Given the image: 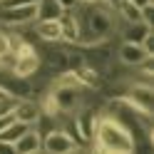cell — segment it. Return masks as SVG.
I'll list each match as a JSON object with an SVG mask.
<instances>
[{
  "mask_svg": "<svg viewBox=\"0 0 154 154\" xmlns=\"http://www.w3.org/2000/svg\"><path fill=\"white\" fill-rule=\"evenodd\" d=\"M37 3L25 5H0V27H20L27 23H35Z\"/></svg>",
  "mask_w": 154,
  "mask_h": 154,
  "instance_id": "obj_3",
  "label": "cell"
},
{
  "mask_svg": "<svg viewBox=\"0 0 154 154\" xmlns=\"http://www.w3.org/2000/svg\"><path fill=\"white\" fill-rule=\"evenodd\" d=\"M90 147L94 152H117V154L137 149L127 124L119 117H114L112 112H97V127H94V139L90 142Z\"/></svg>",
  "mask_w": 154,
  "mask_h": 154,
  "instance_id": "obj_2",
  "label": "cell"
},
{
  "mask_svg": "<svg viewBox=\"0 0 154 154\" xmlns=\"http://www.w3.org/2000/svg\"><path fill=\"white\" fill-rule=\"evenodd\" d=\"M10 52H13V45H10V32H3V27H0V60L10 65Z\"/></svg>",
  "mask_w": 154,
  "mask_h": 154,
  "instance_id": "obj_16",
  "label": "cell"
},
{
  "mask_svg": "<svg viewBox=\"0 0 154 154\" xmlns=\"http://www.w3.org/2000/svg\"><path fill=\"white\" fill-rule=\"evenodd\" d=\"M77 27H80V47H90V45H100V42H109L119 30V15H117V5L109 0H97V3H87L80 0L77 8H72Z\"/></svg>",
  "mask_w": 154,
  "mask_h": 154,
  "instance_id": "obj_1",
  "label": "cell"
},
{
  "mask_svg": "<svg viewBox=\"0 0 154 154\" xmlns=\"http://www.w3.org/2000/svg\"><path fill=\"white\" fill-rule=\"evenodd\" d=\"M122 97L127 100L132 107H137L144 114H152V85H139L129 82V87L122 92Z\"/></svg>",
  "mask_w": 154,
  "mask_h": 154,
  "instance_id": "obj_6",
  "label": "cell"
},
{
  "mask_svg": "<svg viewBox=\"0 0 154 154\" xmlns=\"http://www.w3.org/2000/svg\"><path fill=\"white\" fill-rule=\"evenodd\" d=\"M15 152H17V154L42 152V134L37 132V127H27V129L23 132V137L15 139Z\"/></svg>",
  "mask_w": 154,
  "mask_h": 154,
  "instance_id": "obj_10",
  "label": "cell"
},
{
  "mask_svg": "<svg viewBox=\"0 0 154 154\" xmlns=\"http://www.w3.org/2000/svg\"><path fill=\"white\" fill-rule=\"evenodd\" d=\"M117 57H119V62L127 65V67H139L142 62H147L152 55L144 50L142 42H127V40H122L119 50H117Z\"/></svg>",
  "mask_w": 154,
  "mask_h": 154,
  "instance_id": "obj_7",
  "label": "cell"
},
{
  "mask_svg": "<svg viewBox=\"0 0 154 154\" xmlns=\"http://www.w3.org/2000/svg\"><path fill=\"white\" fill-rule=\"evenodd\" d=\"M62 5L57 0H37V13H35V20H60L62 15Z\"/></svg>",
  "mask_w": 154,
  "mask_h": 154,
  "instance_id": "obj_14",
  "label": "cell"
},
{
  "mask_svg": "<svg viewBox=\"0 0 154 154\" xmlns=\"http://www.w3.org/2000/svg\"><path fill=\"white\" fill-rule=\"evenodd\" d=\"M142 45H144V50H147V52L154 57V32H149L147 37H144V40H142Z\"/></svg>",
  "mask_w": 154,
  "mask_h": 154,
  "instance_id": "obj_17",
  "label": "cell"
},
{
  "mask_svg": "<svg viewBox=\"0 0 154 154\" xmlns=\"http://www.w3.org/2000/svg\"><path fill=\"white\" fill-rule=\"evenodd\" d=\"M70 47L67 42H42V47H37V55H40V60H45L50 65L52 72H62L70 67Z\"/></svg>",
  "mask_w": 154,
  "mask_h": 154,
  "instance_id": "obj_4",
  "label": "cell"
},
{
  "mask_svg": "<svg viewBox=\"0 0 154 154\" xmlns=\"http://www.w3.org/2000/svg\"><path fill=\"white\" fill-rule=\"evenodd\" d=\"M40 104H37V100L32 97H23V100H15V107H13V119L17 122H25L30 124V127H35L37 119H40Z\"/></svg>",
  "mask_w": 154,
  "mask_h": 154,
  "instance_id": "obj_8",
  "label": "cell"
},
{
  "mask_svg": "<svg viewBox=\"0 0 154 154\" xmlns=\"http://www.w3.org/2000/svg\"><path fill=\"white\" fill-rule=\"evenodd\" d=\"M57 3L62 5V10H72V8H77V3H80V0H57Z\"/></svg>",
  "mask_w": 154,
  "mask_h": 154,
  "instance_id": "obj_19",
  "label": "cell"
},
{
  "mask_svg": "<svg viewBox=\"0 0 154 154\" xmlns=\"http://www.w3.org/2000/svg\"><path fill=\"white\" fill-rule=\"evenodd\" d=\"M70 72L77 77V82L85 85L87 90H100V85H102V72H100L94 65H90L87 60H82L80 65L70 67Z\"/></svg>",
  "mask_w": 154,
  "mask_h": 154,
  "instance_id": "obj_9",
  "label": "cell"
},
{
  "mask_svg": "<svg viewBox=\"0 0 154 154\" xmlns=\"http://www.w3.org/2000/svg\"><path fill=\"white\" fill-rule=\"evenodd\" d=\"M122 32V40L127 42H142L144 37L152 32V25L144 23V20H137V23H119V30Z\"/></svg>",
  "mask_w": 154,
  "mask_h": 154,
  "instance_id": "obj_12",
  "label": "cell"
},
{
  "mask_svg": "<svg viewBox=\"0 0 154 154\" xmlns=\"http://www.w3.org/2000/svg\"><path fill=\"white\" fill-rule=\"evenodd\" d=\"M60 27H62V42L77 45V40H80V27H77V20H75L72 10H65L60 15Z\"/></svg>",
  "mask_w": 154,
  "mask_h": 154,
  "instance_id": "obj_13",
  "label": "cell"
},
{
  "mask_svg": "<svg viewBox=\"0 0 154 154\" xmlns=\"http://www.w3.org/2000/svg\"><path fill=\"white\" fill-rule=\"evenodd\" d=\"M27 127H30V124L13 119V122L3 129V132H0V139H5V142H13V144H15V139H20V137H23V132H25Z\"/></svg>",
  "mask_w": 154,
  "mask_h": 154,
  "instance_id": "obj_15",
  "label": "cell"
},
{
  "mask_svg": "<svg viewBox=\"0 0 154 154\" xmlns=\"http://www.w3.org/2000/svg\"><path fill=\"white\" fill-rule=\"evenodd\" d=\"M5 152H15V144H13V142L0 139V154H5Z\"/></svg>",
  "mask_w": 154,
  "mask_h": 154,
  "instance_id": "obj_18",
  "label": "cell"
},
{
  "mask_svg": "<svg viewBox=\"0 0 154 154\" xmlns=\"http://www.w3.org/2000/svg\"><path fill=\"white\" fill-rule=\"evenodd\" d=\"M82 147L77 144L70 134L60 127H52L50 132L42 134V152H55V154H62V152H80Z\"/></svg>",
  "mask_w": 154,
  "mask_h": 154,
  "instance_id": "obj_5",
  "label": "cell"
},
{
  "mask_svg": "<svg viewBox=\"0 0 154 154\" xmlns=\"http://www.w3.org/2000/svg\"><path fill=\"white\" fill-rule=\"evenodd\" d=\"M132 3H134V5H137V8H139V10H142V8H144V5H152V3H154V0H132Z\"/></svg>",
  "mask_w": 154,
  "mask_h": 154,
  "instance_id": "obj_20",
  "label": "cell"
},
{
  "mask_svg": "<svg viewBox=\"0 0 154 154\" xmlns=\"http://www.w3.org/2000/svg\"><path fill=\"white\" fill-rule=\"evenodd\" d=\"M35 37L40 42H60L62 40V27L60 20H35Z\"/></svg>",
  "mask_w": 154,
  "mask_h": 154,
  "instance_id": "obj_11",
  "label": "cell"
}]
</instances>
